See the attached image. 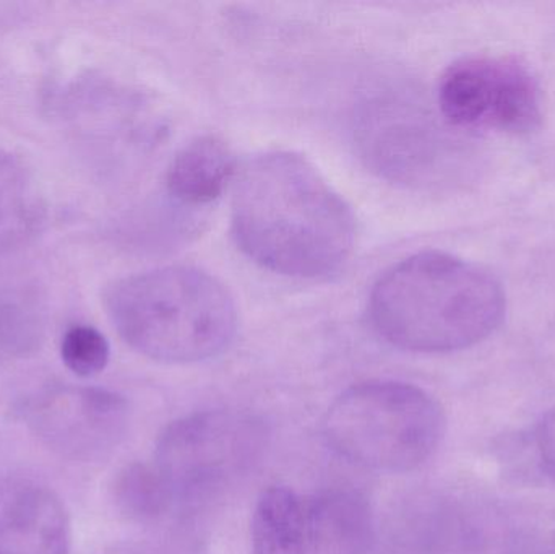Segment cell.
<instances>
[{
    "mask_svg": "<svg viewBox=\"0 0 555 554\" xmlns=\"http://www.w3.org/2000/svg\"><path fill=\"white\" fill-rule=\"evenodd\" d=\"M231 231L257 266L293 279H325L351 257L356 218L309 159L275 150L236 172Z\"/></svg>",
    "mask_w": 555,
    "mask_h": 554,
    "instance_id": "6da1fadb",
    "label": "cell"
},
{
    "mask_svg": "<svg viewBox=\"0 0 555 554\" xmlns=\"http://www.w3.org/2000/svg\"><path fill=\"white\" fill-rule=\"evenodd\" d=\"M46 205L22 162L0 150V254L18 249L41 231Z\"/></svg>",
    "mask_w": 555,
    "mask_h": 554,
    "instance_id": "7c38bea8",
    "label": "cell"
},
{
    "mask_svg": "<svg viewBox=\"0 0 555 554\" xmlns=\"http://www.w3.org/2000/svg\"><path fill=\"white\" fill-rule=\"evenodd\" d=\"M534 445L541 471L555 485V405L538 425Z\"/></svg>",
    "mask_w": 555,
    "mask_h": 554,
    "instance_id": "e0dca14e",
    "label": "cell"
},
{
    "mask_svg": "<svg viewBox=\"0 0 555 554\" xmlns=\"http://www.w3.org/2000/svg\"><path fill=\"white\" fill-rule=\"evenodd\" d=\"M361 133L365 158L397 181L430 182L449 158L439 127L410 103L374 101L365 111Z\"/></svg>",
    "mask_w": 555,
    "mask_h": 554,
    "instance_id": "ba28073f",
    "label": "cell"
},
{
    "mask_svg": "<svg viewBox=\"0 0 555 554\" xmlns=\"http://www.w3.org/2000/svg\"><path fill=\"white\" fill-rule=\"evenodd\" d=\"M42 334L44 311L38 295L23 283L0 279V358L36 350Z\"/></svg>",
    "mask_w": 555,
    "mask_h": 554,
    "instance_id": "5bb4252c",
    "label": "cell"
},
{
    "mask_svg": "<svg viewBox=\"0 0 555 554\" xmlns=\"http://www.w3.org/2000/svg\"><path fill=\"white\" fill-rule=\"evenodd\" d=\"M61 358L67 370L77 376H96L109 363V342L91 325H74L62 337Z\"/></svg>",
    "mask_w": 555,
    "mask_h": 554,
    "instance_id": "2e32d148",
    "label": "cell"
},
{
    "mask_svg": "<svg viewBox=\"0 0 555 554\" xmlns=\"http://www.w3.org/2000/svg\"><path fill=\"white\" fill-rule=\"evenodd\" d=\"M443 119L462 130L527 133L543 117L540 85L511 57L475 55L447 68L439 85Z\"/></svg>",
    "mask_w": 555,
    "mask_h": 554,
    "instance_id": "8992f818",
    "label": "cell"
},
{
    "mask_svg": "<svg viewBox=\"0 0 555 554\" xmlns=\"http://www.w3.org/2000/svg\"><path fill=\"white\" fill-rule=\"evenodd\" d=\"M505 293L481 267L452 254L424 250L388 269L369 299L384 340L413 353L475 347L501 325Z\"/></svg>",
    "mask_w": 555,
    "mask_h": 554,
    "instance_id": "7a4b0ae2",
    "label": "cell"
},
{
    "mask_svg": "<svg viewBox=\"0 0 555 554\" xmlns=\"http://www.w3.org/2000/svg\"><path fill=\"white\" fill-rule=\"evenodd\" d=\"M114 500L130 519L153 520L168 511L175 498L155 465L132 464L117 477Z\"/></svg>",
    "mask_w": 555,
    "mask_h": 554,
    "instance_id": "9a60e30c",
    "label": "cell"
},
{
    "mask_svg": "<svg viewBox=\"0 0 555 554\" xmlns=\"http://www.w3.org/2000/svg\"><path fill=\"white\" fill-rule=\"evenodd\" d=\"M446 425L442 407L421 387L369 381L349 387L330 405L323 435L352 464L403 474L436 454Z\"/></svg>",
    "mask_w": 555,
    "mask_h": 554,
    "instance_id": "277c9868",
    "label": "cell"
},
{
    "mask_svg": "<svg viewBox=\"0 0 555 554\" xmlns=\"http://www.w3.org/2000/svg\"><path fill=\"white\" fill-rule=\"evenodd\" d=\"M120 337L143 357L188 364L223 353L237 331L233 296L194 267L172 266L117 280L104 295Z\"/></svg>",
    "mask_w": 555,
    "mask_h": 554,
    "instance_id": "3957f363",
    "label": "cell"
},
{
    "mask_svg": "<svg viewBox=\"0 0 555 554\" xmlns=\"http://www.w3.org/2000/svg\"><path fill=\"white\" fill-rule=\"evenodd\" d=\"M309 554H369L374 543V516L362 494L323 491L304 503Z\"/></svg>",
    "mask_w": 555,
    "mask_h": 554,
    "instance_id": "30bf717a",
    "label": "cell"
},
{
    "mask_svg": "<svg viewBox=\"0 0 555 554\" xmlns=\"http://www.w3.org/2000/svg\"><path fill=\"white\" fill-rule=\"evenodd\" d=\"M23 418L52 451L72 461H93L122 438L129 405L101 387H52L26 402Z\"/></svg>",
    "mask_w": 555,
    "mask_h": 554,
    "instance_id": "52a82bcc",
    "label": "cell"
},
{
    "mask_svg": "<svg viewBox=\"0 0 555 554\" xmlns=\"http://www.w3.org/2000/svg\"><path fill=\"white\" fill-rule=\"evenodd\" d=\"M236 178V159L224 140L197 137L185 143L166 171V188L179 204L189 207L217 201L228 182Z\"/></svg>",
    "mask_w": 555,
    "mask_h": 554,
    "instance_id": "8fae6325",
    "label": "cell"
},
{
    "mask_svg": "<svg viewBox=\"0 0 555 554\" xmlns=\"http://www.w3.org/2000/svg\"><path fill=\"white\" fill-rule=\"evenodd\" d=\"M254 554H309L304 503L293 490L272 487L260 494L253 517Z\"/></svg>",
    "mask_w": 555,
    "mask_h": 554,
    "instance_id": "4fadbf2b",
    "label": "cell"
},
{
    "mask_svg": "<svg viewBox=\"0 0 555 554\" xmlns=\"http://www.w3.org/2000/svg\"><path fill=\"white\" fill-rule=\"evenodd\" d=\"M72 526L61 498L41 485L0 487V554H70Z\"/></svg>",
    "mask_w": 555,
    "mask_h": 554,
    "instance_id": "9c48e42d",
    "label": "cell"
},
{
    "mask_svg": "<svg viewBox=\"0 0 555 554\" xmlns=\"http://www.w3.org/2000/svg\"><path fill=\"white\" fill-rule=\"evenodd\" d=\"M266 431L253 416L205 410L163 429L155 468L172 498L197 500L236 480L256 464Z\"/></svg>",
    "mask_w": 555,
    "mask_h": 554,
    "instance_id": "5b68a950",
    "label": "cell"
}]
</instances>
